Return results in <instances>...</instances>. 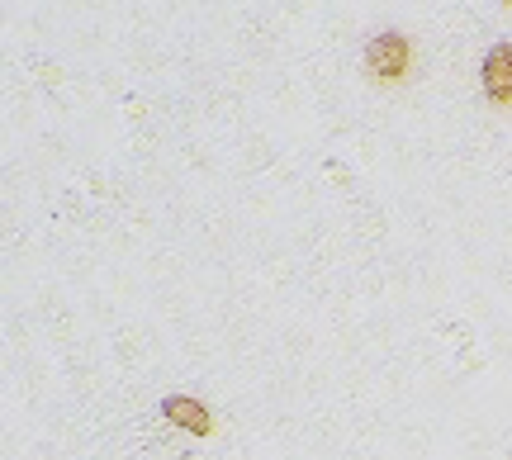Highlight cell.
<instances>
[{"mask_svg": "<svg viewBox=\"0 0 512 460\" xmlns=\"http://www.w3.org/2000/svg\"><path fill=\"white\" fill-rule=\"evenodd\" d=\"M413 62H418V48H413V38L399 34V29H380V34L366 43V76L380 81V86H399L403 76L413 72Z\"/></svg>", "mask_w": 512, "mask_h": 460, "instance_id": "1", "label": "cell"}, {"mask_svg": "<svg viewBox=\"0 0 512 460\" xmlns=\"http://www.w3.org/2000/svg\"><path fill=\"white\" fill-rule=\"evenodd\" d=\"M479 86L489 105L512 110V43H494L489 53L479 57Z\"/></svg>", "mask_w": 512, "mask_h": 460, "instance_id": "2", "label": "cell"}, {"mask_svg": "<svg viewBox=\"0 0 512 460\" xmlns=\"http://www.w3.org/2000/svg\"><path fill=\"white\" fill-rule=\"evenodd\" d=\"M162 418L171 427L190 432V437H209V432H214V413H209L200 399H190V394H166V399H162Z\"/></svg>", "mask_w": 512, "mask_h": 460, "instance_id": "3", "label": "cell"}]
</instances>
